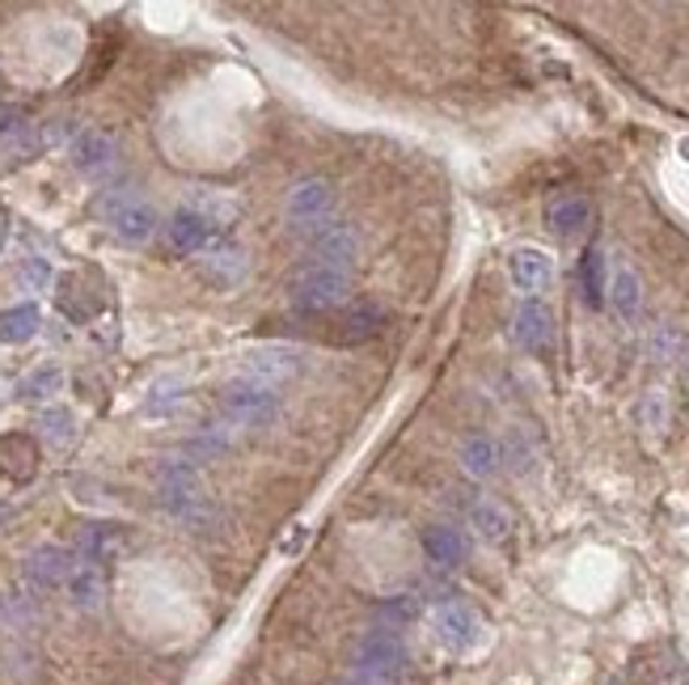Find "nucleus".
Wrapping results in <instances>:
<instances>
[{
    "label": "nucleus",
    "mask_w": 689,
    "mask_h": 685,
    "mask_svg": "<svg viewBox=\"0 0 689 685\" xmlns=\"http://www.w3.org/2000/svg\"><path fill=\"white\" fill-rule=\"evenodd\" d=\"M546 225L554 237L571 241V237H580L593 225V204H588L584 195H558V199H550Z\"/></svg>",
    "instance_id": "obj_15"
},
{
    "label": "nucleus",
    "mask_w": 689,
    "mask_h": 685,
    "mask_svg": "<svg viewBox=\"0 0 689 685\" xmlns=\"http://www.w3.org/2000/svg\"><path fill=\"white\" fill-rule=\"evenodd\" d=\"M25 280H30V284H48L51 280L48 262H30V267H25Z\"/></svg>",
    "instance_id": "obj_32"
},
{
    "label": "nucleus",
    "mask_w": 689,
    "mask_h": 685,
    "mask_svg": "<svg viewBox=\"0 0 689 685\" xmlns=\"http://www.w3.org/2000/svg\"><path fill=\"white\" fill-rule=\"evenodd\" d=\"M60 385H64V373H60L55 364H43V369H34L30 377H22V385H18V398H25V402L51 398V394H60Z\"/></svg>",
    "instance_id": "obj_26"
},
{
    "label": "nucleus",
    "mask_w": 689,
    "mask_h": 685,
    "mask_svg": "<svg viewBox=\"0 0 689 685\" xmlns=\"http://www.w3.org/2000/svg\"><path fill=\"white\" fill-rule=\"evenodd\" d=\"M43 144H48V141H43V136H39V132H34L30 123H18V127H13V132H9L4 141H0V148H4V153H9L13 162H30V157H34V153H39Z\"/></svg>",
    "instance_id": "obj_28"
},
{
    "label": "nucleus",
    "mask_w": 689,
    "mask_h": 685,
    "mask_svg": "<svg viewBox=\"0 0 689 685\" xmlns=\"http://www.w3.org/2000/svg\"><path fill=\"white\" fill-rule=\"evenodd\" d=\"M115 162H119V141L111 132H102V127L76 132V141H72V166L81 169V174H106Z\"/></svg>",
    "instance_id": "obj_12"
},
{
    "label": "nucleus",
    "mask_w": 689,
    "mask_h": 685,
    "mask_svg": "<svg viewBox=\"0 0 689 685\" xmlns=\"http://www.w3.org/2000/svg\"><path fill=\"white\" fill-rule=\"evenodd\" d=\"M508 280H512L516 292H524L533 301L537 292H546L554 284V259L537 246H521V250L508 255Z\"/></svg>",
    "instance_id": "obj_9"
},
{
    "label": "nucleus",
    "mask_w": 689,
    "mask_h": 685,
    "mask_svg": "<svg viewBox=\"0 0 689 685\" xmlns=\"http://www.w3.org/2000/svg\"><path fill=\"white\" fill-rule=\"evenodd\" d=\"M643 427L651 432V436H660L668 427V398L665 390H647L643 394Z\"/></svg>",
    "instance_id": "obj_29"
},
{
    "label": "nucleus",
    "mask_w": 689,
    "mask_h": 685,
    "mask_svg": "<svg viewBox=\"0 0 689 685\" xmlns=\"http://www.w3.org/2000/svg\"><path fill=\"white\" fill-rule=\"evenodd\" d=\"M580 284H584V301L588 305H605V255L601 250H588L584 262H580Z\"/></svg>",
    "instance_id": "obj_24"
},
{
    "label": "nucleus",
    "mask_w": 689,
    "mask_h": 685,
    "mask_svg": "<svg viewBox=\"0 0 689 685\" xmlns=\"http://www.w3.org/2000/svg\"><path fill=\"white\" fill-rule=\"evenodd\" d=\"M39 326H43L39 305H9L0 313V343H9V347L30 343V339L39 334Z\"/></svg>",
    "instance_id": "obj_19"
},
{
    "label": "nucleus",
    "mask_w": 689,
    "mask_h": 685,
    "mask_svg": "<svg viewBox=\"0 0 689 685\" xmlns=\"http://www.w3.org/2000/svg\"><path fill=\"white\" fill-rule=\"evenodd\" d=\"M208 276H212L216 284L233 288L246 276V255H241L233 241H225V246H212V255H208Z\"/></svg>",
    "instance_id": "obj_23"
},
{
    "label": "nucleus",
    "mask_w": 689,
    "mask_h": 685,
    "mask_svg": "<svg viewBox=\"0 0 689 685\" xmlns=\"http://www.w3.org/2000/svg\"><path fill=\"white\" fill-rule=\"evenodd\" d=\"M352 292V276L347 271H334V267H317L310 262L305 271H296L288 280V301L301 313H326V309H338Z\"/></svg>",
    "instance_id": "obj_4"
},
{
    "label": "nucleus",
    "mask_w": 689,
    "mask_h": 685,
    "mask_svg": "<svg viewBox=\"0 0 689 685\" xmlns=\"http://www.w3.org/2000/svg\"><path fill=\"white\" fill-rule=\"evenodd\" d=\"M241 369L250 381L262 385H280V381L296 377L305 369V352L301 347H288V343H259L241 355Z\"/></svg>",
    "instance_id": "obj_8"
},
{
    "label": "nucleus",
    "mask_w": 689,
    "mask_h": 685,
    "mask_svg": "<svg viewBox=\"0 0 689 685\" xmlns=\"http://www.w3.org/2000/svg\"><path fill=\"white\" fill-rule=\"evenodd\" d=\"M431 626H436L440 643L452 647V652H474L478 643L487 639V622H482L474 605H466V601H445V605H436Z\"/></svg>",
    "instance_id": "obj_7"
},
{
    "label": "nucleus",
    "mask_w": 689,
    "mask_h": 685,
    "mask_svg": "<svg viewBox=\"0 0 689 685\" xmlns=\"http://www.w3.org/2000/svg\"><path fill=\"white\" fill-rule=\"evenodd\" d=\"M4 237H9V216H4V208H0V250H4Z\"/></svg>",
    "instance_id": "obj_33"
},
{
    "label": "nucleus",
    "mask_w": 689,
    "mask_h": 685,
    "mask_svg": "<svg viewBox=\"0 0 689 685\" xmlns=\"http://www.w3.org/2000/svg\"><path fill=\"white\" fill-rule=\"evenodd\" d=\"M356 250H359V237L352 225H343V220H331L326 229H317L310 237V255L317 267H334V271H347L352 262H356Z\"/></svg>",
    "instance_id": "obj_10"
},
{
    "label": "nucleus",
    "mask_w": 689,
    "mask_h": 685,
    "mask_svg": "<svg viewBox=\"0 0 689 685\" xmlns=\"http://www.w3.org/2000/svg\"><path fill=\"white\" fill-rule=\"evenodd\" d=\"M470 525H474L482 538H491V542H503L512 533V517L503 512L495 499H474L470 504Z\"/></svg>",
    "instance_id": "obj_22"
},
{
    "label": "nucleus",
    "mask_w": 689,
    "mask_h": 685,
    "mask_svg": "<svg viewBox=\"0 0 689 685\" xmlns=\"http://www.w3.org/2000/svg\"><path fill=\"white\" fill-rule=\"evenodd\" d=\"M305 538H310V529H305V525H296V529L288 533L284 542H280V554H296V550L305 546Z\"/></svg>",
    "instance_id": "obj_31"
},
{
    "label": "nucleus",
    "mask_w": 689,
    "mask_h": 685,
    "mask_svg": "<svg viewBox=\"0 0 689 685\" xmlns=\"http://www.w3.org/2000/svg\"><path fill=\"white\" fill-rule=\"evenodd\" d=\"M284 220H288V229L310 233V237L317 233V229H326L334 220V187L326 178H305V183H296L284 199Z\"/></svg>",
    "instance_id": "obj_5"
},
{
    "label": "nucleus",
    "mask_w": 689,
    "mask_h": 685,
    "mask_svg": "<svg viewBox=\"0 0 689 685\" xmlns=\"http://www.w3.org/2000/svg\"><path fill=\"white\" fill-rule=\"evenodd\" d=\"M34 461H39V453L25 436H0V470L9 474L13 482L34 478Z\"/></svg>",
    "instance_id": "obj_20"
},
{
    "label": "nucleus",
    "mask_w": 689,
    "mask_h": 685,
    "mask_svg": "<svg viewBox=\"0 0 689 685\" xmlns=\"http://www.w3.org/2000/svg\"><path fill=\"white\" fill-rule=\"evenodd\" d=\"M686 381H689V352H686Z\"/></svg>",
    "instance_id": "obj_34"
},
{
    "label": "nucleus",
    "mask_w": 689,
    "mask_h": 685,
    "mask_svg": "<svg viewBox=\"0 0 689 685\" xmlns=\"http://www.w3.org/2000/svg\"><path fill=\"white\" fill-rule=\"evenodd\" d=\"M500 461H503V453L491 436H466V440H461V470L470 474V478H491V474H500Z\"/></svg>",
    "instance_id": "obj_18"
},
{
    "label": "nucleus",
    "mask_w": 689,
    "mask_h": 685,
    "mask_svg": "<svg viewBox=\"0 0 689 685\" xmlns=\"http://www.w3.org/2000/svg\"><path fill=\"white\" fill-rule=\"evenodd\" d=\"M157 491H161V504H166L169 517H178L182 525L190 529H208L216 520V508L212 499H208V487H203V478L199 470L190 466V461H161V470H157Z\"/></svg>",
    "instance_id": "obj_1"
},
{
    "label": "nucleus",
    "mask_w": 689,
    "mask_h": 685,
    "mask_svg": "<svg viewBox=\"0 0 689 685\" xmlns=\"http://www.w3.org/2000/svg\"><path fill=\"white\" fill-rule=\"evenodd\" d=\"M512 334H516V343H521L524 352L542 355L554 347V313H550L542 301H524L516 309V322H512Z\"/></svg>",
    "instance_id": "obj_14"
},
{
    "label": "nucleus",
    "mask_w": 689,
    "mask_h": 685,
    "mask_svg": "<svg viewBox=\"0 0 689 685\" xmlns=\"http://www.w3.org/2000/svg\"><path fill=\"white\" fill-rule=\"evenodd\" d=\"M166 246L174 255H199L212 246V216L203 208H178L166 220Z\"/></svg>",
    "instance_id": "obj_11"
},
{
    "label": "nucleus",
    "mask_w": 689,
    "mask_h": 685,
    "mask_svg": "<svg viewBox=\"0 0 689 685\" xmlns=\"http://www.w3.org/2000/svg\"><path fill=\"white\" fill-rule=\"evenodd\" d=\"M385 326V313L377 305H359L343 313V339L356 343V339H373V334Z\"/></svg>",
    "instance_id": "obj_25"
},
{
    "label": "nucleus",
    "mask_w": 689,
    "mask_h": 685,
    "mask_svg": "<svg viewBox=\"0 0 689 685\" xmlns=\"http://www.w3.org/2000/svg\"><path fill=\"white\" fill-rule=\"evenodd\" d=\"M102 216H106V225H111V233L127 241V246H144L148 237L157 233V208L153 204H144L140 195H111V199H102Z\"/></svg>",
    "instance_id": "obj_6"
},
{
    "label": "nucleus",
    "mask_w": 689,
    "mask_h": 685,
    "mask_svg": "<svg viewBox=\"0 0 689 685\" xmlns=\"http://www.w3.org/2000/svg\"><path fill=\"white\" fill-rule=\"evenodd\" d=\"M115 546H119V533H115L111 525H85V533H81V554H85L90 568H97Z\"/></svg>",
    "instance_id": "obj_27"
},
{
    "label": "nucleus",
    "mask_w": 689,
    "mask_h": 685,
    "mask_svg": "<svg viewBox=\"0 0 689 685\" xmlns=\"http://www.w3.org/2000/svg\"><path fill=\"white\" fill-rule=\"evenodd\" d=\"M220 415L233 427H267L280 415V394H275V385H262V381L250 377L229 381L220 390Z\"/></svg>",
    "instance_id": "obj_3"
},
{
    "label": "nucleus",
    "mask_w": 689,
    "mask_h": 685,
    "mask_svg": "<svg viewBox=\"0 0 689 685\" xmlns=\"http://www.w3.org/2000/svg\"><path fill=\"white\" fill-rule=\"evenodd\" d=\"M72 571H76V559H72V550H64V546H39L25 559V580L34 589H60V584H69Z\"/></svg>",
    "instance_id": "obj_13"
},
{
    "label": "nucleus",
    "mask_w": 689,
    "mask_h": 685,
    "mask_svg": "<svg viewBox=\"0 0 689 685\" xmlns=\"http://www.w3.org/2000/svg\"><path fill=\"white\" fill-rule=\"evenodd\" d=\"M605 292H609V305H614V313H618L622 322H635V318H639L643 284H639V276H635L626 262H618V267H614V276H609Z\"/></svg>",
    "instance_id": "obj_17"
},
{
    "label": "nucleus",
    "mask_w": 689,
    "mask_h": 685,
    "mask_svg": "<svg viewBox=\"0 0 689 685\" xmlns=\"http://www.w3.org/2000/svg\"><path fill=\"white\" fill-rule=\"evenodd\" d=\"M43 436H48L51 445H69L72 440V411H64V406L43 411Z\"/></svg>",
    "instance_id": "obj_30"
},
{
    "label": "nucleus",
    "mask_w": 689,
    "mask_h": 685,
    "mask_svg": "<svg viewBox=\"0 0 689 685\" xmlns=\"http://www.w3.org/2000/svg\"><path fill=\"white\" fill-rule=\"evenodd\" d=\"M403 668H406V643L398 631L377 626V631L356 639V647H352V673L356 677H368V682L377 685H394L403 677Z\"/></svg>",
    "instance_id": "obj_2"
},
{
    "label": "nucleus",
    "mask_w": 689,
    "mask_h": 685,
    "mask_svg": "<svg viewBox=\"0 0 689 685\" xmlns=\"http://www.w3.org/2000/svg\"><path fill=\"white\" fill-rule=\"evenodd\" d=\"M424 554L436 568H461L470 554V542L452 525H431V529H424Z\"/></svg>",
    "instance_id": "obj_16"
},
{
    "label": "nucleus",
    "mask_w": 689,
    "mask_h": 685,
    "mask_svg": "<svg viewBox=\"0 0 689 685\" xmlns=\"http://www.w3.org/2000/svg\"><path fill=\"white\" fill-rule=\"evenodd\" d=\"M69 596L76 610H97L102 605V596H106V584H102V571L90 568V563H81V568L69 575Z\"/></svg>",
    "instance_id": "obj_21"
}]
</instances>
